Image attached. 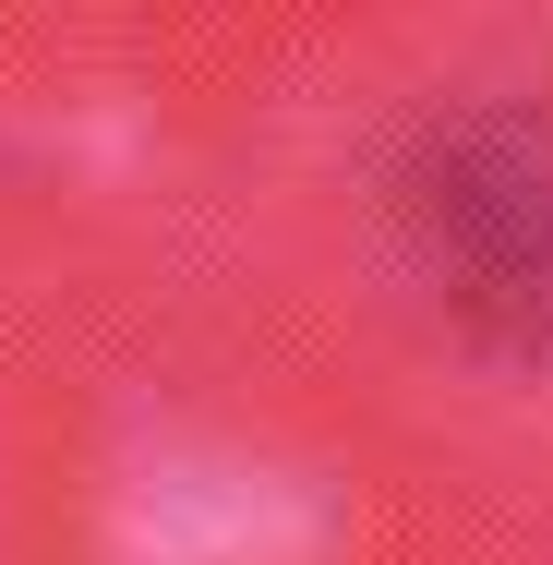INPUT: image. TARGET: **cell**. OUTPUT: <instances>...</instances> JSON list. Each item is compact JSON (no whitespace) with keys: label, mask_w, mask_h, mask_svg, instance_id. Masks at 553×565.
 <instances>
[{"label":"cell","mask_w":553,"mask_h":565,"mask_svg":"<svg viewBox=\"0 0 553 565\" xmlns=\"http://www.w3.org/2000/svg\"><path fill=\"white\" fill-rule=\"evenodd\" d=\"M422 217H434V253L457 265V277L481 265V241H506L493 301H518V313H542V301H553V157H542V145H518V132H469V145H445Z\"/></svg>","instance_id":"6da1fadb"}]
</instances>
